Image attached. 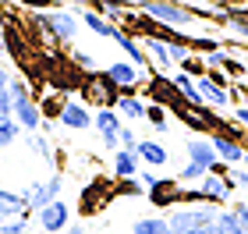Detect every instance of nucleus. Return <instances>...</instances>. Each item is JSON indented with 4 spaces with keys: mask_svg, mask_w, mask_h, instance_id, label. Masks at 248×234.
Returning a JSON list of instances; mask_svg holds the SVG:
<instances>
[{
    "mask_svg": "<svg viewBox=\"0 0 248 234\" xmlns=\"http://www.w3.org/2000/svg\"><path fill=\"white\" fill-rule=\"evenodd\" d=\"M181 192H185V185L177 181V177H156V181L145 188V199H149L156 209H177L181 206Z\"/></svg>",
    "mask_w": 248,
    "mask_h": 234,
    "instance_id": "nucleus-10",
    "label": "nucleus"
},
{
    "mask_svg": "<svg viewBox=\"0 0 248 234\" xmlns=\"http://www.w3.org/2000/svg\"><path fill=\"white\" fill-rule=\"evenodd\" d=\"M61 192H64V177L50 174V177H39V181H29L21 188V199H25V206L32 213H39L43 206H50L53 199H61Z\"/></svg>",
    "mask_w": 248,
    "mask_h": 234,
    "instance_id": "nucleus-5",
    "label": "nucleus"
},
{
    "mask_svg": "<svg viewBox=\"0 0 248 234\" xmlns=\"http://www.w3.org/2000/svg\"><path fill=\"white\" fill-rule=\"evenodd\" d=\"M25 146L36 153L43 163H53V142L43 135V131H25Z\"/></svg>",
    "mask_w": 248,
    "mask_h": 234,
    "instance_id": "nucleus-25",
    "label": "nucleus"
},
{
    "mask_svg": "<svg viewBox=\"0 0 248 234\" xmlns=\"http://www.w3.org/2000/svg\"><path fill=\"white\" fill-rule=\"evenodd\" d=\"M82 25L93 32V36H99V39H114L117 43V36H121V25L110 21V18H103L99 11H82Z\"/></svg>",
    "mask_w": 248,
    "mask_h": 234,
    "instance_id": "nucleus-21",
    "label": "nucleus"
},
{
    "mask_svg": "<svg viewBox=\"0 0 248 234\" xmlns=\"http://www.w3.org/2000/svg\"><path fill=\"white\" fill-rule=\"evenodd\" d=\"M78 99H85V103H96V107H117V99H121V89L110 82V78L103 71H89L82 78V89H78Z\"/></svg>",
    "mask_w": 248,
    "mask_h": 234,
    "instance_id": "nucleus-4",
    "label": "nucleus"
},
{
    "mask_svg": "<svg viewBox=\"0 0 248 234\" xmlns=\"http://www.w3.org/2000/svg\"><path fill=\"white\" fill-rule=\"evenodd\" d=\"M93 11H99L103 18H110V21H117V25H121V18L128 15V0H96Z\"/></svg>",
    "mask_w": 248,
    "mask_h": 234,
    "instance_id": "nucleus-29",
    "label": "nucleus"
},
{
    "mask_svg": "<svg viewBox=\"0 0 248 234\" xmlns=\"http://www.w3.org/2000/svg\"><path fill=\"white\" fill-rule=\"evenodd\" d=\"M231 185L234 188H248V171H245V167H231Z\"/></svg>",
    "mask_w": 248,
    "mask_h": 234,
    "instance_id": "nucleus-38",
    "label": "nucleus"
},
{
    "mask_svg": "<svg viewBox=\"0 0 248 234\" xmlns=\"http://www.w3.org/2000/svg\"><path fill=\"white\" fill-rule=\"evenodd\" d=\"M195 188L202 192V203H206V206H227L231 195H234L231 177H217V174H206Z\"/></svg>",
    "mask_w": 248,
    "mask_h": 234,
    "instance_id": "nucleus-13",
    "label": "nucleus"
},
{
    "mask_svg": "<svg viewBox=\"0 0 248 234\" xmlns=\"http://www.w3.org/2000/svg\"><path fill=\"white\" fill-rule=\"evenodd\" d=\"M145 125H149L156 135H167L170 131V110L160 103H149V114H145Z\"/></svg>",
    "mask_w": 248,
    "mask_h": 234,
    "instance_id": "nucleus-27",
    "label": "nucleus"
},
{
    "mask_svg": "<svg viewBox=\"0 0 248 234\" xmlns=\"http://www.w3.org/2000/svg\"><path fill=\"white\" fill-rule=\"evenodd\" d=\"M11 114H15V121L21 125V131H43V110H39V99L32 96L29 82L21 75L11 78Z\"/></svg>",
    "mask_w": 248,
    "mask_h": 234,
    "instance_id": "nucleus-2",
    "label": "nucleus"
},
{
    "mask_svg": "<svg viewBox=\"0 0 248 234\" xmlns=\"http://www.w3.org/2000/svg\"><path fill=\"white\" fill-rule=\"evenodd\" d=\"M64 234H85V227H82V224H71V227H67Z\"/></svg>",
    "mask_w": 248,
    "mask_h": 234,
    "instance_id": "nucleus-44",
    "label": "nucleus"
},
{
    "mask_svg": "<svg viewBox=\"0 0 248 234\" xmlns=\"http://www.w3.org/2000/svg\"><path fill=\"white\" fill-rule=\"evenodd\" d=\"M117 142H121V149H139V142H142V139H139V131H135L131 125H124V128H121V135H117Z\"/></svg>",
    "mask_w": 248,
    "mask_h": 234,
    "instance_id": "nucleus-36",
    "label": "nucleus"
},
{
    "mask_svg": "<svg viewBox=\"0 0 248 234\" xmlns=\"http://www.w3.org/2000/svg\"><path fill=\"white\" fill-rule=\"evenodd\" d=\"M135 153H139L142 167H149V171H156V167H167V160H170V153H167V146H163L160 139H142Z\"/></svg>",
    "mask_w": 248,
    "mask_h": 234,
    "instance_id": "nucleus-20",
    "label": "nucleus"
},
{
    "mask_svg": "<svg viewBox=\"0 0 248 234\" xmlns=\"http://www.w3.org/2000/svg\"><path fill=\"white\" fill-rule=\"evenodd\" d=\"M57 125H64L67 131H85V128H93V110H89L85 99H78V96H64V107H61Z\"/></svg>",
    "mask_w": 248,
    "mask_h": 234,
    "instance_id": "nucleus-12",
    "label": "nucleus"
},
{
    "mask_svg": "<svg viewBox=\"0 0 248 234\" xmlns=\"http://www.w3.org/2000/svg\"><path fill=\"white\" fill-rule=\"evenodd\" d=\"M11 78H15V75H11V71L4 68V64H0V96H7V89H11Z\"/></svg>",
    "mask_w": 248,
    "mask_h": 234,
    "instance_id": "nucleus-40",
    "label": "nucleus"
},
{
    "mask_svg": "<svg viewBox=\"0 0 248 234\" xmlns=\"http://www.w3.org/2000/svg\"><path fill=\"white\" fill-rule=\"evenodd\" d=\"M181 71H185V75H191V78H195V82H199V78L206 75V61H202L199 53H191V57H188V61L181 64Z\"/></svg>",
    "mask_w": 248,
    "mask_h": 234,
    "instance_id": "nucleus-35",
    "label": "nucleus"
},
{
    "mask_svg": "<svg viewBox=\"0 0 248 234\" xmlns=\"http://www.w3.org/2000/svg\"><path fill=\"white\" fill-rule=\"evenodd\" d=\"M209 142H213V149H217L220 163H227V167H241V163H245V156H248V146H245V142L223 135V131H213Z\"/></svg>",
    "mask_w": 248,
    "mask_h": 234,
    "instance_id": "nucleus-14",
    "label": "nucleus"
},
{
    "mask_svg": "<svg viewBox=\"0 0 248 234\" xmlns=\"http://www.w3.org/2000/svg\"><path fill=\"white\" fill-rule=\"evenodd\" d=\"M142 15L145 18H153L156 25H163V29H174V32H185L191 29L199 18H206L202 11L195 7H185V4H177V0H142Z\"/></svg>",
    "mask_w": 248,
    "mask_h": 234,
    "instance_id": "nucleus-1",
    "label": "nucleus"
},
{
    "mask_svg": "<svg viewBox=\"0 0 248 234\" xmlns=\"http://www.w3.org/2000/svg\"><path fill=\"white\" fill-rule=\"evenodd\" d=\"M131 234H170V220L167 217H139L131 224Z\"/></svg>",
    "mask_w": 248,
    "mask_h": 234,
    "instance_id": "nucleus-26",
    "label": "nucleus"
},
{
    "mask_svg": "<svg viewBox=\"0 0 248 234\" xmlns=\"http://www.w3.org/2000/svg\"><path fill=\"white\" fill-rule=\"evenodd\" d=\"M117 47H121V53H124V61H131L135 68H142L145 75H153V71H156V68H153V61H149V53H145V47H142V39H135L131 32H124V29H121Z\"/></svg>",
    "mask_w": 248,
    "mask_h": 234,
    "instance_id": "nucleus-17",
    "label": "nucleus"
},
{
    "mask_svg": "<svg viewBox=\"0 0 248 234\" xmlns=\"http://www.w3.org/2000/svg\"><path fill=\"white\" fill-rule=\"evenodd\" d=\"M61 107H64V99H57V96H43V99H39L43 121H57V117H61Z\"/></svg>",
    "mask_w": 248,
    "mask_h": 234,
    "instance_id": "nucleus-34",
    "label": "nucleus"
},
{
    "mask_svg": "<svg viewBox=\"0 0 248 234\" xmlns=\"http://www.w3.org/2000/svg\"><path fill=\"white\" fill-rule=\"evenodd\" d=\"M71 61H75L85 75H89V71H96V57H93V53H85V50H75V53H71Z\"/></svg>",
    "mask_w": 248,
    "mask_h": 234,
    "instance_id": "nucleus-37",
    "label": "nucleus"
},
{
    "mask_svg": "<svg viewBox=\"0 0 248 234\" xmlns=\"http://www.w3.org/2000/svg\"><path fill=\"white\" fill-rule=\"evenodd\" d=\"M142 96L149 99V103H160V107H167V110H174L177 103H185V99H181V93H177V85L170 82V75H160V71H153L149 78H145Z\"/></svg>",
    "mask_w": 248,
    "mask_h": 234,
    "instance_id": "nucleus-7",
    "label": "nucleus"
},
{
    "mask_svg": "<svg viewBox=\"0 0 248 234\" xmlns=\"http://www.w3.org/2000/svg\"><path fill=\"white\" fill-rule=\"evenodd\" d=\"M195 85H199V96H202V103H206L209 110H217V114H220V110H227V107H231V89L217 85L209 75H202Z\"/></svg>",
    "mask_w": 248,
    "mask_h": 234,
    "instance_id": "nucleus-18",
    "label": "nucleus"
},
{
    "mask_svg": "<svg viewBox=\"0 0 248 234\" xmlns=\"http://www.w3.org/2000/svg\"><path fill=\"white\" fill-rule=\"evenodd\" d=\"M110 199H117L114 195V181H107V177H96V181H89L85 188H82V199H78V213L82 217H93V213H99Z\"/></svg>",
    "mask_w": 248,
    "mask_h": 234,
    "instance_id": "nucleus-8",
    "label": "nucleus"
},
{
    "mask_svg": "<svg viewBox=\"0 0 248 234\" xmlns=\"http://www.w3.org/2000/svg\"><path fill=\"white\" fill-rule=\"evenodd\" d=\"M142 47H145V53H149V61L163 68V75H167V71H170V75L177 71V64H174V57H170V47H167L163 39H156V36H142Z\"/></svg>",
    "mask_w": 248,
    "mask_h": 234,
    "instance_id": "nucleus-22",
    "label": "nucleus"
},
{
    "mask_svg": "<svg viewBox=\"0 0 248 234\" xmlns=\"http://www.w3.org/2000/svg\"><path fill=\"white\" fill-rule=\"evenodd\" d=\"M223 75H227L231 82H241V78L248 75V64H245V61H238V57H231V53H227V61H223Z\"/></svg>",
    "mask_w": 248,
    "mask_h": 234,
    "instance_id": "nucleus-33",
    "label": "nucleus"
},
{
    "mask_svg": "<svg viewBox=\"0 0 248 234\" xmlns=\"http://www.w3.org/2000/svg\"><path fill=\"white\" fill-rule=\"evenodd\" d=\"M170 82L177 85V93H181V99H185L188 107H206V103H202V96H199V85H195V78H191V75H185L181 68H177V71L170 75Z\"/></svg>",
    "mask_w": 248,
    "mask_h": 234,
    "instance_id": "nucleus-24",
    "label": "nucleus"
},
{
    "mask_svg": "<svg viewBox=\"0 0 248 234\" xmlns=\"http://www.w3.org/2000/svg\"><path fill=\"white\" fill-rule=\"evenodd\" d=\"M93 128H96L99 142H103L110 153L121 149L117 135H121V128H124V117L117 114V107H99V110H93Z\"/></svg>",
    "mask_w": 248,
    "mask_h": 234,
    "instance_id": "nucleus-6",
    "label": "nucleus"
},
{
    "mask_svg": "<svg viewBox=\"0 0 248 234\" xmlns=\"http://www.w3.org/2000/svg\"><path fill=\"white\" fill-rule=\"evenodd\" d=\"M241 167H245V171H248V156H245V163H241Z\"/></svg>",
    "mask_w": 248,
    "mask_h": 234,
    "instance_id": "nucleus-45",
    "label": "nucleus"
},
{
    "mask_svg": "<svg viewBox=\"0 0 248 234\" xmlns=\"http://www.w3.org/2000/svg\"><path fill=\"white\" fill-rule=\"evenodd\" d=\"M110 171L114 177H139L142 174V160L135 149H114L110 153Z\"/></svg>",
    "mask_w": 248,
    "mask_h": 234,
    "instance_id": "nucleus-19",
    "label": "nucleus"
},
{
    "mask_svg": "<svg viewBox=\"0 0 248 234\" xmlns=\"http://www.w3.org/2000/svg\"><path fill=\"white\" fill-rule=\"evenodd\" d=\"M21 135H25V131H21L18 121H15V117H4V121H0V153H4L7 146H15Z\"/></svg>",
    "mask_w": 248,
    "mask_h": 234,
    "instance_id": "nucleus-30",
    "label": "nucleus"
},
{
    "mask_svg": "<svg viewBox=\"0 0 248 234\" xmlns=\"http://www.w3.org/2000/svg\"><path fill=\"white\" fill-rule=\"evenodd\" d=\"M117 114L124 117V125H145V114H149V99L142 93H121L117 99Z\"/></svg>",
    "mask_w": 248,
    "mask_h": 234,
    "instance_id": "nucleus-15",
    "label": "nucleus"
},
{
    "mask_svg": "<svg viewBox=\"0 0 248 234\" xmlns=\"http://www.w3.org/2000/svg\"><path fill=\"white\" fill-rule=\"evenodd\" d=\"M0 53H7V32H4V25H0Z\"/></svg>",
    "mask_w": 248,
    "mask_h": 234,
    "instance_id": "nucleus-43",
    "label": "nucleus"
},
{
    "mask_svg": "<svg viewBox=\"0 0 248 234\" xmlns=\"http://www.w3.org/2000/svg\"><path fill=\"white\" fill-rule=\"evenodd\" d=\"M231 209H234V217H238L241 224L248 227V203H238V206H231Z\"/></svg>",
    "mask_w": 248,
    "mask_h": 234,
    "instance_id": "nucleus-41",
    "label": "nucleus"
},
{
    "mask_svg": "<svg viewBox=\"0 0 248 234\" xmlns=\"http://www.w3.org/2000/svg\"><path fill=\"white\" fill-rule=\"evenodd\" d=\"M36 25L46 32L50 43H57V47H71L75 36H78V25H82V18L71 15V11H36Z\"/></svg>",
    "mask_w": 248,
    "mask_h": 234,
    "instance_id": "nucleus-3",
    "label": "nucleus"
},
{
    "mask_svg": "<svg viewBox=\"0 0 248 234\" xmlns=\"http://www.w3.org/2000/svg\"><path fill=\"white\" fill-rule=\"evenodd\" d=\"M206 174H209L206 167H199V163H191V160H188V163L181 167V174H177V181H181V185H199Z\"/></svg>",
    "mask_w": 248,
    "mask_h": 234,
    "instance_id": "nucleus-32",
    "label": "nucleus"
},
{
    "mask_svg": "<svg viewBox=\"0 0 248 234\" xmlns=\"http://www.w3.org/2000/svg\"><path fill=\"white\" fill-rule=\"evenodd\" d=\"M61 4H71V7H82V11H93L96 0H61Z\"/></svg>",
    "mask_w": 248,
    "mask_h": 234,
    "instance_id": "nucleus-42",
    "label": "nucleus"
},
{
    "mask_svg": "<svg viewBox=\"0 0 248 234\" xmlns=\"http://www.w3.org/2000/svg\"><path fill=\"white\" fill-rule=\"evenodd\" d=\"M36 227L43 234H64L71 227V206H67L64 199H53L50 206H43L36 213Z\"/></svg>",
    "mask_w": 248,
    "mask_h": 234,
    "instance_id": "nucleus-11",
    "label": "nucleus"
},
{
    "mask_svg": "<svg viewBox=\"0 0 248 234\" xmlns=\"http://www.w3.org/2000/svg\"><path fill=\"white\" fill-rule=\"evenodd\" d=\"M114 195L117 199H142L145 195V185L139 181V177H114Z\"/></svg>",
    "mask_w": 248,
    "mask_h": 234,
    "instance_id": "nucleus-28",
    "label": "nucleus"
},
{
    "mask_svg": "<svg viewBox=\"0 0 248 234\" xmlns=\"http://www.w3.org/2000/svg\"><path fill=\"white\" fill-rule=\"evenodd\" d=\"M32 213V209L25 206V199H21V192H11V188L0 185V220H11V217H25Z\"/></svg>",
    "mask_w": 248,
    "mask_h": 234,
    "instance_id": "nucleus-23",
    "label": "nucleus"
},
{
    "mask_svg": "<svg viewBox=\"0 0 248 234\" xmlns=\"http://www.w3.org/2000/svg\"><path fill=\"white\" fill-rule=\"evenodd\" d=\"M103 75H107L110 82L121 89V93H128V89H131V93H142L145 78H149L142 68H135V64H131V61H124V57H121V61H114V64H107Z\"/></svg>",
    "mask_w": 248,
    "mask_h": 234,
    "instance_id": "nucleus-9",
    "label": "nucleus"
},
{
    "mask_svg": "<svg viewBox=\"0 0 248 234\" xmlns=\"http://www.w3.org/2000/svg\"><path fill=\"white\" fill-rule=\"evenodd\" d=\"M234 121L248 131V103H241V107H234Z\"/></svg>",
    "mask_w": 248,
    "mask_h": 234,
    "instance_id": "nucleus-39",
    "label": "nucleus"
},
{
    "mask_svg": "<svg viewBox=\"0 0 248 234\" xmlns=\"http://www.w3.org/2000/svg\"><path fill=\"white\" fill-rule=\"evenodd\" d=\"M185 153H188V160H191V163L206 167V171H213V167L220 163V156H217V149H213L209 135H188V142H185Z\"/></svg>",
    "mask_w": 248,
    "mask_h": 234,
    "instance_id": "nucleus-16",
    "label": "nucleus"
},
{
    "mask_svg": "<svg viewBox=\"0 0 248 234\" xmlns=\"http://www.w3.org/2000/svg\"><path fill=\"white\" fill-rule=\"evenodd\" d=\"M29 224H32V213H25V217H11V220H0V234H29Z\"/></svg>",
    "mask_w": 248,
    "mask_h": 234,
    "instance_id": "nucleus-31",
    "label": "nucleus"
}]
</instances>
